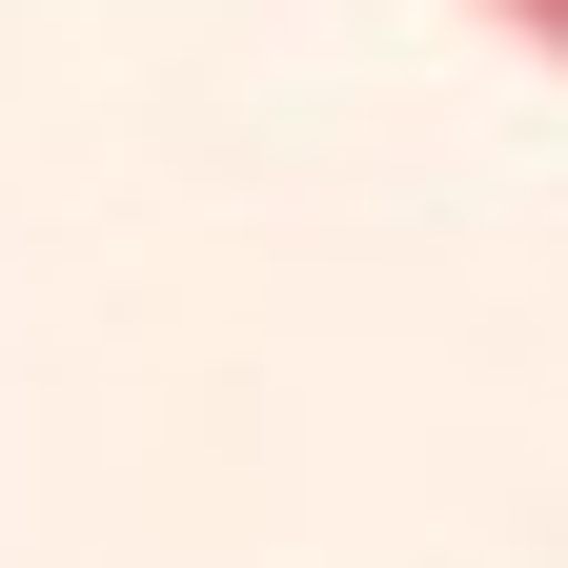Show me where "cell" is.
Wrapping results in <instances>:
<instances>
[{"label": "cell", "instance_id": "cell-1", "mask_svg": "<svg viewBox=\"0 0 568 568\" xmlns=\"http://www.w3.org/2000/svg\"><path fill=\"white\" fill-rule=\"evenodd\" d=\"M487 21H528V41H548V61H568V0H487Z\"/></svg>", "mask_w": 568, "mask_h": 568}]
</instances>
